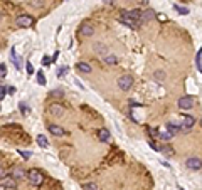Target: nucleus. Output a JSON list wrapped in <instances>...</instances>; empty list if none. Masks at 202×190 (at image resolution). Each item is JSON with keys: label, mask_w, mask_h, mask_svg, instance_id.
Returning <instances> with one entry per match:
<instances>
[{"label": "nucleus", "mask_w": 202, "mask_h": 190, "mask_svg": "<svg viewBox=\"0 0 202 190\" xmlns=\"http://www.w3.org/2000/svg\"><path fill=\"white\" fill-rule=\"evenodd\" d=\"M194 104H195V98L190 96V94L182 96L180 99H179V108H180V110H192Z\"/></svg>", "instance_id": "nucleus-1"}, {"label": "nucleus", "mask_w": 202, "mask_h": 190, "mask_svg": "<svg viewBox=\"0 0 202 190\" xmlns=\"http://www.w3.org/2000/svg\"><path fill=\"white\" fill-rule=\"evenodd\" d=\"M27 178H29V182L32 185H41L42 180H44L42 173L39 172V170H29V172H27Z\"/></svg>", "instance_id": "nucleus-2"}, {"label": "nucleus", "mask_w": 202, "mask_h": 190, "mask_svg": "<svg viewBox=\"0 0 202 190\" xmlns=\"http://www.w3.org/2000/svg\"><path fill=\"white\" fill-rule=\"evenodd\" d=\"M120 22H121V24H125V26H128V27H131V29H138V26H140V20H137V19H133V17H130L126 12L121 14Z\"/></svg>", "instance_id": "nucleus-3"}, {"label": "nucleus", "mask_w": 202, "mask_h": 190, "mask_svg": "<svg viewBox=\"0 0 202 190\" xmlns=\"http://www.w3.org/2000/svg\"><path fill=\"white\" fill-rule=\"evenodd\" d=\"M118 86H120V89L121 91H128L131 86H133V77L131 76H121L120 79H118Z\"/></svg>", "instance_id": "nucleus-4"}, {"label": "nucleus", "mask_w": 202, "mask_h": 190, "mask_svg": "<svg viewBox=\"0 0 202 190\" xmlns=\"http://www.w3.org/2000/svg\"><path fill=\"white\" fill-rule=\"evenodd\" d=\"M32 22H34V19L30 17V15H20L15 24H17L19 27H30L32 26Z\"/></svg>", "instance_id": "nucleus-5"}, {"label": "nucleus", "mask_w": 202, "mask_h": 190, "mask_svg": "<svg viewBox=\"0 0 202 190\" xmlns=\"http://www.w3.org/2000/svg\"><path fill=\"white\" fill-rule=\"evenodd\" d=\"M185 165H187V168L195 170V172H199V170H200V167H202L200 158H189V160L185 161Z\"/></svg>", "instance_id": "nucleus-6"}, {"label": "nucleus", "mask_w": 202, "mask_h": 190, "mask_svg": "<svg viewBox=\"0 0 202 190\" xmlns=\"http://www.w3.org/2000/svg\"><path fill=\"white\" fill-rule=\"evenodd\" d=\"M47 130H49V133H51V135H54V136H62V135L66 133L64 128L57 126V125H49Z\"/></svg>", "instance_id": "nucleus-7"}, {"label": "nucleus", "mask_w": 202, "mask_h": 190, "mask_svg": "<svg viewBox=\"0 0 202 190\" xmlns=\"http://www.w3.org/2000/svg\"><path fill=\"white\" fill-rule=\"evenodd\" d=\"M184 130L182 125H175V123H167V131L168 133H172V135H177V133H180Z\"/></svg>", "instance_id": "nucleus-8"}, {"label": "nucleus", "mask_w": 202, "mask_h": 190, "mask_svg": "<svg viewBox=\"0 0 202 190\" xmlns=\"http://www.w3.org/2000/svg\"><path fill=\"white\" fill-rule=\"evenodd\" d=\"M194 125H195V118H192V116H182V126L184 128H192Z\"/></svg>", "instance_id": "nucleus-9"}, {"label": "nucleus", "mask_w": 202, "mask_h": 190, "mask_svg": "<svg viewBox=\"0 0 202 190\" xmlns=\"http://www.w3.org/2000/svg\"><path fill=\"white\" fill-rule=\"evenodd\" d=\"M152 19H155V10L148 9V10H145V12H142V17H140L142 22H148V20H152Z\"/></svg>", "instance_id": "nucleus-10"}, {"label": "nucleus", "mask_w": 202, "mask_h": 190, "mask_svg": "<svg viewBox=\"0 0 202 190\" xmlns=\"http://www.w3.org/2000/svg\"><path fill=\"white\" fill-rule=\"evenodd\" d=\"M2 187H7V188H15V187H17V182H15V178L5 177L4 180H2Z\"/></svg>", "instance_id": "nucleus-11"}, {"label": "nucleus", "mask_w": 202, "mask_h": 190, "mask_svg": "<svg viewBox=\"0 0 202 190\" xmlns=\"http://www.w3.org/2000/svg\"><path fill=\"white\" fill-rule=\"evenodd\" d=\"M81 34L84 35V37H89V35L95 34V29H93V26H89V24H84V26L81 27Z\"/></svg>", "instance_id": "nucleus-12"}, {"label": "nucleus", "mask_w": 202, "mask_h": 190, "mask_svg": "<svg viewBox=\"0 0 202 190\" xmlns=\"http://www.w3.org/2000/svg\"><path fill=\"white\" fill-rule=\"evenodd\" d=\"M49 111H51L54 116H61V114H64V108L61 104H52L51 108H49Z\"/></svg>", "instance_id": "nucleus-13"}, {"label": "nucleus", "mask_w": 202, "mask_h": 190, "mask_svg": "<svg viewBox=\"0 0 202 190\" xmlns=\"http://www.w3.org/2000/svg\"><path fill=\"white\" fill-rule=\"evenodd\" d=\"M110 131L108 130H104V128H101V130L98 131V138L101 140V141H103V143H106V141H110Z\"/></svg>", "instance_id": "nucleus-14"}, {"label": "nucleus", "mask_w": 202, "mask_h": 190, "mask_svg": "<svg viewBox=\"0 0 202 190\" xmlns=\"http://www.w3.org/2000/svg\"><path fill=\"white\" fill-rule=\"evenodd\" d=\"M37 145L41 148H49V141L44 135H37Z\"/></svg>", "instance_id": "nucleus-15"}, {"label": "nucleus", "mask_w": 202, "mask_h": 190, "mask_svg": "<svg viewBox=\"0 0 202 190\" xmlns=\"http://www.w3.org/2000/svg\"><path fill=\"white\" fill-rule=\"evenodd\" d=\"M76 68L79 69L81 72H86V74H88V72H91V66H89L88 62H77Z\"/></svg>", "instance_id": "nucleus-16"}, {"label": "nucleus", "mask_w": 202, "mask_h": 190, "mask_svg": "<svg viewBox=\"0 0 202 190\" xmlns=\"http://www.w3.org/2000/svg\"><path fill=\"white\" fill-rule=\"evenodd\" d=\"M104 62L110 64V66H111V64H116L118 62V57H116L115 54H106L104 56Z\"/></svg>", "instance_id": "nucleus-17"}, {"label": "nucleus", "mask_w": 202, "mask_h": 190, "mask_svg": "<svg viewBox=\"0 0 202 190\" xmlns=\"http://www.w3.org/2000/svg\"><path fill=\"white\" fill-rule=\"evenodd\" d=\"M195 66H197V71L200 72L202 71V52L197 51V54H195Z\"/></svg>", "instance_id": "nucleus-18"}, {"label": "nucleus", "mask_w": 202, "mask_h": 190, "mask_svg": "<svg viewBox=\"0 0 202 190\" xmlns=\"http://www.w3.org/2000/svg\"><path fill=\"white\" fill-rule=\"evenodd\" d=\"M10 59H12V62L15 64V68L20 69V64H19V61H17V54H15V47L10 49Z\"/></svg>", "instance_id": "nucleus-19"}, {"label": "nucleus", "mask_w": 202, "mask_h": 190, "mask_svg": "<svg viewBox=\"0 0 202 190\" xmlns=\"http://www.w3.org/2000/svg\"><path fill=\"white\" fill-rule=\"evenodd\" d=\"M130 15V17H133V19H137V20H140V17H142V10H138V9H135V10H130V12H126Z\"/></svg>", "instance_id": "nucleus-20"}, {"label": "nucleus", "mask_w": 202, "mask_h": 190, "mask_svg": "<svg viewBox=\"0 0 202 190\" xmlns=\"http://www.w3.org/2000/svg\"><path fill=\"white\" fill-rule=\"evenodd\" d=\"M173 10H177V12L182 14V15L189 14V9H185V7H180V5H173Z\"/></svg>", "instance_id": "nucleus-21"}, {"label": "nucleus", "mask_w": 202, "mask_h": 190, "mask_svg": "<svg viewBox=\"0 0 202 190\" xmlns=\"http://www.w3.org/2000/svg\"><path fill=\"white\" fill-rule=\"evenodd\" d=\"M37 83H39L41 86L46 84V77H44V72H42V71H39V72H37Z\"/></svg>", "instance_id": "nucleus-22"}, {"label": "nucleus", "mask_w": 202, "mask_h": 190, "mask_svg": "<svg viewBox=\"0 0 202 190\" xmlns=\"http://www.w3.org/2000/svg\"><path fill=\"white\" fill-rule=\"evenodd\" d=\"M7 76V66L5 64H0V79H4Z\"/></svg>", "instance_id": "nucleus-23"}, {"label": "nucleus", "mask_w": 202, "mask_h": 190, "mask_svg": "<svg viewBox=\"0 0 202 190\" xmlns=\"http://www.w3.org/2000/svg\"><path fill=\"white\" fill-rule=\"evenodd\" d=\"M172 133H168V131H164V133H160V138L162 140H165V141H167V140H172Z\"/></svg>", "instance_id": "nucleus-24"}, {"label": "nucleus", "mask_w": 202, "mask_h": 190, "mask_svg": "<svg viewBox=\"0 0 202 190\" xmlns=\"http://www.w3.org/2000/svg\"><path fill=\"white\" fill-rule=\"evenodd\" d=\"M24 173H26V172H24L22 168H17L15 172H14V178H22V177H24Z\"/></svg>", "instance_id": "nucleus-25"}, {"label": "nucleus", "mask_w": 202, "mask_h": 190, "mask_svg": "<svg viewBox=\"0 0 202 190\" xmlns=\"http://www.w3.org/2000/svg\"><path fill=\"white\" fill-rule=\"evenodd\" d=\"M84 190H98V185H96V183H86V185H84Z\"/></svg>", "instance_id": "nucleus-26"}, {"label": "nucleus", "mask_w": 202, "mask_h": 190, "mask_svg": "<svg viewBox=\"0 0 202 190\" xmlns=\"http://www.w3.org/2000/svg\"><path fill=\"white\" fill-rule=\"evenodd\" d=\"M162 152L165 153V155H173V150H172V146H164V150Z\"/></svg>", "instance_id": "nucleus-27"}, {"label": "nucleus", "mask_w": 202, "mask_h": 190, "mask_svg": "<svg viewBox=\"0 0 202 190\" xmlns=\"http://www.w3.org/2000/svg\"><path fill=\"white\" fill-rule=\"evenodd\" d=\"M66 72H68V68H62V69H59V71H57V77H62V76H66Z\"/></svg>", "instance_id": "nucleus-28"}, {"label": "nucleus", "mask_w": 202, "mask_h": 190, "mask_svg": "<svg viewBox=\"0 0 202 190\" xmlns=\"http://www.w3.org/2000/svg\"><path fill=\"white\" fill-rule=\"evenodd\" d=\"M95 49H96L98 52H104V51H106V47H104V46H101V44H96V46H95Z\"/></svg>", "instance_id": "nucleus-29"}, {"label": "nucleus", "mask_w": 202, "mask_h": 190, "mask_svg": "<svg viewBox=\"0 0 202 190\" xmlns=\"http://www.w3.org/2000/svg\"><path fill=\"white\" fill-rule=\"evenodd\" d=\"M5 93H7V89H5L4 86H0V101L5 98Z\"/></svg>", "instance_id": "nucleus-30"}, {"label": "nucleus", "mask_w": 202, "mask_h": 190, "mask_svg": "<svg viewBox=\"0 0 202 190\" xmlns=\"http://www.w3.org/2000/svg\"><path fill=\"white\" fill-rule=\"evenodd\" d=\"M51 94H52V96H56V98H59V96L62 98V91H59V89H54Z\"/></svg>", "instance_id": "nucleus-31"}, {"label": "nucleus", "mask_w": 202, "mask_h": 190, "mask_svg": "<svg viewBox=\"0 0 202 190\" xmlns=\"http://www.w3.org/2000/svg\"><path fill=\"white\" fill-rule=\"evenodd\" d=\"M26 68H27V72H29V74H32V72H34V68H32V64L29 62V61H27V64H26Z\"/></svg>", "instance_id": "nucleus-32"}, {"label": "nucleus", "mask_w": 202, "mask_h": 190, "mask_svg": "<svg viewBox=\"0 0 202 190\" xmlns=\"http://www.w3.org/2000/svg\"><path fill=\"white\" fill-rule=\"evenodd\" d=\"M42 64H44V66H49V64H51V59H49L47 56H44V57H42Z\"/></svg>", "instance_id": "nucleus-33"}, {"label": "nucleus", "mask_w": 202, "mask_h": 190, "mask_svg": "<svg viewBox=\"0 0 202 190\" xmlns=\"http://www.w3.org/2000/svg\"><path fill=\"white\" fill-rule=\"evenodd\" d=\"M32 5H35V7H42V0H35V2H32Z\"/></svg>", "instance_id": "nucleus-34"}, {"label": "nucleus", "mask_w": 202, "mask_h": 190, "mask_svg": "<svg viewBox=\"0 0 202 190\" xmlns=\"http://www.w3.org/2000/svg\"><path fill=\"white\" fill-rule=\"evenodd\" d=\"M19 153H20V155L24 156V158H29V156H30V153H29V152H20V150H19Z\"/></svg>", "instance_id": "nucleus-35"}, {"label": "nucleus", "mask_w": 202, "mask_h": 190, "mask_svg": "<svg viewBox=\"0 0 202 190\" xmlns=\"http://www.w3.org/2000/svg\"><path fill=\"white\" fill-rule=\"evenodd\" d=\"M164 76H165L164 72H157V74H155V77H158V79H160V81L164 79Z\"/></svg>", "instance_id": "nucleus-36"}, {"label": "nucleus", "mask_w": 202, "mask_h": 190, "mask_svg": "<svg viewBox=\"0 0 202 190\" xmlns=\"http://www.w3.org/2000/svg\"><path fill=\"white\" fill-rule=\"evenodd\" d=\"M5 175H7V172H5L4 168H0V178H2V177H5Z\"/></svg>", "instance_id": "nucleus-37"}, {"label": "nucleus", "mask_w": 202, "mask_h": 190, "mask_svg": "<svg viewBox=\"0 0 202 190\" xmlns=\"http://www.w3.org/2000/svg\"><path fill=\"white\" fill-rule=\"evenodd\" d=\"M0 20H2V15H0Z\"/></svg>", "instance_id": "nucleus-38"}, {"label": "nucleus", "mask_w": 202, "mask_h": 190, "mask_svg": "<svg viewBox=\"0 0 202 190\" xmlns=\"http://www.w3.org/2000/svg\"><path fill=\"white\" fill-rule=\"evenodd\" d=\"M180 190H184V188H180Z\"/></svg>", "instance_id": "nucleus-39"}]
</instances>
